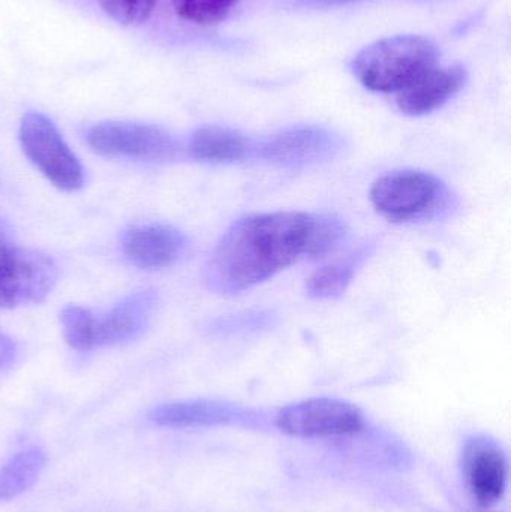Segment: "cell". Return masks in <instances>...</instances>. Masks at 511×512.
I'll return each instance as SVG.
<instances>
[{
  "label": "cell",
  "mask_w": 511,
  "mask_h": 512,
  "mask_svg": "<svg viewBox=\"0 0 511 512\" xmlns=\"http://www.w3.org/2000/svg\"><path fill=\"white\" fill-rule=\"evenodd\" d=\"M314 213L273 212L234 222L204 268L215 294H242L308 256Z\"/></svg>",
  "instance_id": "obj_1"
},
{
  "label": "cell",
  "mask_w": 511,
  "mask_h": 512,
  "mask_svg": "<svg viewBox=\"0 0 511 512\" xmlns=\"http://www.w3.org/2000/svg\"><path fill=\"white\" fill-rule=\"evenodd\" d=\"M440 57V47L429 36H387L360 50L351 62V71L371 92L398 95L438 66Z\"/></svg>",
  "instance_id": "obj_2"
},
{
  "label": "cell",
  "mask_w": 511,
  "mask_h": 512,
  "mask_svg": "<svg viewBox=\"0 0 511 512\" xmlns=\"http://www.w3.org/2000/svg\"><path fill=\"white\" fill-rule=\"evenodd\" d=\"M372 206L393 224L434 221L453 207L449 186L434 174L396 170L375 180L369 191Z\"/></svg>",
  "instance_id": "obj_3"
},
{
  "label": "cell",
  "mask_w": 511,
  "mask_h": 512,
  "mask_svg": "<svg viewBox=\"0 0 511 512\" xmlns=\"http://www.w3.org/2000/svg\"><path fill=\"white\" fill-rule=\"evenodd\" d=\"M56 280L53 259L17 245L0 222V309L41 303Z\"/></svg>",
  "instance_id": "obj_4"
},
{
  "label": "cell",
  "mask_w": 511,
  "mask_h": 512,
  "mask_svg": "<svg viewBox=\"0 0 511 512\" xmlns=\"http://www.w3.org/2000/svg\"><path fill=\"white\" fill-rule=\"evenodd\" d=\"M20 141L32 164L62 191H77L83 186V167L69 149L54 123L44 114L27 113L21 120Z\"/></svg>",
  "instance_id": "obj_5"
},
{
  "label": "cell",
  "mask_w": 511,
  "mask_h": 512,
  "mask_svg": "<svg viewBox=\"0 0 511 512\" xmlns=\"http://www.w3.org/2000/svg\"><path fill=\"white\" fill-rule=\"evenodd\" d=\"M86 141L96 153L111 158L165 162L180 155V143L174 135L144 123L101 122L89 128Z\"/></svg>",
  "instance_id": "obj_6"
},
{
  "label": "cell",
  "mask_w": 511,
  "mask_h": 512,
  "mask_svg": "<svg viewBox=\"0 0 511 512\" xmlns=\"http://www.w3.org/2000/svg\"><path fill=\"white\" fill-rule=\"evenodd\" d=\"M281 432L296 438H342L365 426L362 411L353 403L315 397L288 405L276 417Z\"/></svg>",
  "instance_id": "obj_7"
},
{
  "label": "cell",
  "mask_w": 511,
  "mask_h": 512,
  "mask_svg": "<svg viewBox=\"0 0 511 512\" xmlns=\"http://www.w3.org/2000/svg\"><path fill=\"white\" fill-rule=\"evenodd\" d=\"M342 138L323 126H294L264 140L257 152L269 164L285 168L309 167L335 158Z\"/></svg>",
  "instance_id": "obj_8"
},
{
  "label": "cell",
  "mask_w": 511,
  "mask_h": 512,
  "mask_svg": "<svg viewBox=\"0 0 511 512\" xmlns=\"http://www.w3.org/2000/svg\"><path fill=\"white\" fill-rule=\"evenodd\" d=\"M462 474L471 498L480 508L503 499L509 477V460L501 445L485 435L471 436L462 453Z\"/></svg>",
  "instance_id": "obj_9"
},
{
  "label": "cell",
  "mask_w": 511,
  "mask_h": 512,
  "mask_svg": "<svg viewBox=\"0 0 511 512\" xmlns=\"http://www.w3.org/2000/svg\"><path fill=\"white\" fill-rule=\"evenodd\" d=\"M158 297L152 289L135 292L120 301L104 318L92 315L90 343L96 346H113L137 339L143 334L155 312Z\"/></svg>",
  "instance_id": "obj_10"
},
{
  "label": "cell",
  "mask_w": 511,
  "mask_h": 512,
  "mask_svg": "<svg viewBox=\"0 0 511 512\" xmlns=\"http://www.w3.org/2000/svg\"><path fill=\"white\" fill-rule=\"evenodd\" d=\"M468 83L465 66H435L396 95V105L411 117L428 116L449 104Z\"/></svg>",
  "instance_id": "obj_11"
},
{
  "label": "cell",
  "mask_w": 511,
  "mask_h": 512,
  "mask_svg": "<svg viewBox=\"0 0 511 512\" xmlns=\"http://www.w3.org/2000/svg\"><path fill=\"white\" fill-rule=\"evenodd\" d=\"M185 234L170 225H138L126 231L123 254L140 268L156 270L176 264L188 249Z\"/></svg>",
  "instance_id": "obj_12"
},
{
  "label": "cell",
  "mask_w": 511,
  "mask_h": 512,
  "mask_svg": "<svg viewBox=\"0 0 511 512\" xmlns=\"http://www.w3.org/2000/svg\"><path fill=\"white\" fill-rule=\"evenodd\" d=\"M251 138L225 126H203L189 138L188 152L207 164H239L255 152Z\"/></svg>",
  "instance_id": "obj_13"
},
{
  "label": "cell",
  "mask_w": 511,
  "mask_h": 512,
  "mask_svg": "<svg viewBox=\"0 0 511 512\" xmlns=\"http://www.w3.org/2000/svg\"><path fill=\"white\" fill-rule=\"evenodd\" d=\"M243 412L228 403L215 400L167 403L150 412V420L159 426L192 427L228 424L242 417Z\"/></svg>",
  "instance_id": "obj_14"
},
{
  "label": "cell",
  "mask_w": 511,
  "mask_h": 512,
  "mask_svg": "<svg viewBox=\"0 0 511 512\" xmlns=\"http://www.w3.org/2000/svg\"><path fill=\"white\" fill-rule=\"evenodd\" d=\"M372 252H374V246L365 245L345 258L336 259L318 268L306 282L309 297L317 300H333L341 297Z\"/></svg>",
  "instance_id": "obj_15"
},
{
  "label": "cell",
  "mask_w": 511,
  "mask_h": 512,
  "mask_svg": "<svg viewBox=\"0 0 511 512\" xmlns=\"http://www.w3.org/2000/svg\"><path fill=\"white\" fill-rule=\"evenodd\" d=\"M47 465V454L33 447L21 451L0 468V501H11L23 495L38 481Z\"/></svg>",
  "instance_id": "obj_16"
},
{
  "label": "cell",
  "mask_w": 511,
  "mask_h": 512,
  "mask_svg": "<svg viewBox=\"0 0 511 512\" xmlns=\"http://www.w3.org/2000/svg\"><path fill=\"white\" fill-rule=\"evenodd\" d=\"M347 234V225L338 216L314 213L306 258L321 259L332 255L347 240Z\"/></svg>",
  "instance_id": "obj_17"
},
{
  "label": "cell",
  "mask_w": 511,
  "mask_h": 512,
  "mask_svg": "<svg viewBox=\"0 0 511 512\" xmlns=\"http://www.w3.org/2000/svg\"><path fill=\"white\" fill-rule=\"evenodd\" d=\"M239 0H173L174 11L189 23L209 26L225 20Z\"/></svg>",
  "instance_id": "obj_18"
},
{
  "label": "cell",
  "mask_w": 511,
  "mask_h": 512,
  "mask_svg": "<svg viewBox=\"0 0 511 512\" xmlns=\"http://www.w3.org/2000/svg\"><path fill=\"white\" fill-rule=\"evenodd\" d=\"M60 321L63 325V334L66 342L78 351H89L92 349L90 343V322L92 313L83 307L69 306L63 309Z\"/></svg>",
  "instance_id": "obj_19"
},
{
  "label": "cell",
  "mask_w": 511,
  "mask_h": 512,
  "mask_svg": "<svg viewBox=\"0 0 511 512\" xmlns=\"http://www.w3.org/2000/svg\"><path fill=\"white\" fill-rule=\"evenodd\" d=\"M158 0H99L105 14L123 26H138L149 20Z\"/></svg>",
  "instance_id": "obj_20"
},
{
  "label": "cell",
  "mask_w": 511,
  "mask_h": 512,
  "mask_svg": "<svg viewBox=\"0 0 511 512\" xmlns=\"http://www.w3.org/2000/svg\"><path fill=\"white\" fill-rule=\"evenodd\" d=\"M15 354H17V346H15L14 340L6 334L0 333V370L11 366L12 361L15 360Z\"/></svg>",
  "instance_id": "obj_21"
},
{
  "label": "cell",
  "mask_w": 511,
  "mask_h": 512,
  "mask_svg": "<svg viewBox=\"0 0 511 512\" xmlns=\"http://www.w3.org/2000/svg\"><path fill=\"white\" fill-rule=\"evenodd\" d=\"M309 2L321 6H338L345 5V3L356 2V0H309Z\"/></svg>",
  "instance_id": "obj_22"
}]
</instances>
